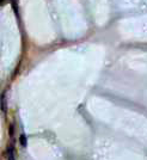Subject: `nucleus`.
Listing matches in <instances>:
<instances>
[{
	"label": "nucleus",
	"instance_id": "1",
	"mask_svg": "<svg viewBox=\"0 0 147 160\" xmlns=\"http://www.w3.org/2000/svg\"><path fill=\"white\" fill-rule=\"evenodd\" d=\"M7 159L8 160H16V157H14L13 149H12V148H10V149H8V152H7Z\"/></svg>",
	"mask_w": 147,
	"mask_h": 160
},
{
	"label": "nucleus",
	"instance_id": "2",
	"mask_svg": "<svg viewBox=\"0 0 147 160\" xmlns=\"http://www.w3.org/2000/svg\"><path fill=\"white\" fill-rule=\"evenodd\" d=\"M20 143H22V146L23 147H27V139H25V136H24V135H22V136H20Z\"/></svg>",
	"mask_w": 147,
	"mask_h": 160
}]
</instances>
